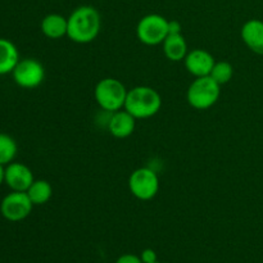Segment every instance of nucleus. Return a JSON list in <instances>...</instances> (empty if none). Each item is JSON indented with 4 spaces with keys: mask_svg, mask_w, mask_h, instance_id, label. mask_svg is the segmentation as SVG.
I'll return each instance as SVG.
<instances>
[{
    "mask_svg": "<svg viewBox=\"0 0 263 263\" xmlns=\"http://www.w3.org/2000/svg\"><path fill=\"white\" fill-rule=\"evenodd\" d=\"M154 263H161V262H158V261H157V262H154Z\"/></svg>",
    "mask_w": 263,
    "mask_h": 263,
    "instance_id": "nucleus-23",
    "label": "nucleus"
},
{
    "mask_svg": "<svg viewBox=\"0 0 263 263\" xmlns=\"http://www.w3.org/2000/svg\"><path fill=\"white\" fill-rule=\"evenodd\" d=\"M5 182V166L0 164V185Z\"/></svg>",
    "mask_w": 263,
    "mask_h": 263,
    "instance_id": "nucleus-22",
    "label": "nucleus"
},
{
    "mask_svg": "<svg viewBox=\"0 0 263 263\" xmlns=\"http://www.w3.org/2000/svg\"><path fill=\"white\" fill-rule=\"evenodd\" d=\"M33 203L26 192H12L3 198L0 203V213L10 222H20L27 218L32 212Z\"/></svg>",
    "mask_w": 263,
    "mask_h": 263,
    "instance_id": "nucleus-8",
    "label": "nucleus"
},
{
    "mask_svg": "<svg viewBox=\"0 0 263 263\" xmlns=\"http://www.w3.org/2000/svg\"><path fill=\"white\" fill-rule=\"evenodd\" d=\"M128 90L117 79L105 77L97 84L94 89V97L98 105L105 112H117L123 109Z\"/></svg>",
    "mask_w": 263,
    "mask_h": 263,
    "instance_id": "nucleus-3",
    "label": "nucleus"
},
{
    "mask_svg": "<svg viewBox=\"0 0 263 263\" xmlns=\"http://www.w3.org/2000/svg\"><path fill=\"white\" fill-rule=\"evenodd\" d=\"M210 76L217 82L218 85H226L231 81L234 76V67L231 66V63L225 61L216 62L215 66H213L212 71H211Z\"/></svg>",
    "mask_w": 263,
    "mask_h": 263,
    "instance_id": "nucleus-18",
    "label": "nucleus"
},
{
    "mask_svg": "<svg viewBox=\"0 0 263 263\" xmlns=\"http://www.w3.org/2000/svg\"><path fill=\"white\" fill-rule=\"evenodd\" d=\"M116 263H143L140 256H136V254H122L121 257H118Z\"/></svg>",
    "mask_w": 263,
    "mask_h": 263,
    "instance_id": "nucleus-20",
    "label": "nucleus"
},
{
    "mask_svg": "<svg viewBox=\"0 0 263 263\" xmlns=\"http://www.w3.org/2000/svg\"><path fill=\"white\" fill-rule=\"evenodd\" d=\"M181 25L177 21H170L168 22V35H176L181 33Z\"/></svg>",
    "mask_w": 263,
    "mask_h": 263,
    "instance_id": "nucleus-21",
    "label": "nucleus"
},
{
    "mask_svg": "<svg viewBox=\"0 0 263 263\" xmlns=\"http://www.w3.org/2000/svg\"><path fill=\"white\" fill-rule=\"evenodd\" d=\"M26 193L33 205H43L50 200L53 195V187L46 180H35Z\"/></svg>",
    "mask_w": 263,
    "mask_h": 263,
    "instance_id": "nucleus-16",
    "label": "nucleus"
},
{
    "mask_svg": "<svg viewBox=\"0 0 263 263\" xmlns=\"http://www.w3.org/2000/svg\"><path fill=\"white\" fill-rule=\"evenodd\" d=\"M140 258L143 263H154L157 262V253L151 248H146L141 252Z\"/></svg>",
    "mask_w": 263,
    "mask_h": 263,
    "instance_id": "nucleus-19",
    "label": "nucleus"
},
{
    "mask_svg": "<svg viewBox=\"0 0 263 263\" xmlns=\"http://www.w3.org/2000/svg\"><path fill=\"white\" fill-rule=\"evenodd\" d=\"M20 62V53L14 44L8 39L0 37V76L12 73Z\"/></svg>",
    "mask_w": 263,
    "mask_h": 263,
    "instance_id": "nucleus-15",
    "label": "nucleus"
},
{
    "mask_svg": "<svg viewBox=\"0 0 263 263\" xmlns=\"http://www.w3.org/2000/svg\"><path fill=\"white\" fill-rule=\"evenodd\" d=\"M184 63L187 72L197 79V77L210 76L216 61L210 51L204 49H193L187 51Z\"/></svg>",
    "mask_w": 263,
    "mask_h": 263,
    "instance_id": "nucleus-10",
    "label": "nucleus"
},
{
    "mask_svg": "<svg viewBox=\"0 0 263 263\" xmlns=\"http://www.w3.org/2000/svg\"><path fill=\"white\" fill-rule=\"evenodd\" d=\"M220 94L221 85H218L212 77H197L187 89L186 99L190 107L194 109L205 110L217 103Z\"/></svg>",
    "mask_w": 263,
    "mask_h": 263,
    "instance_id": "nucleus-4",
    "label": "nucleus"
},
{
    "mask_svg": "<svg viewBox=\"0 0 263 263\" xmlns=\"http://www.w3.org/2000/svg\"><path fill=\"white\" fill-rule=\"evenodd\" d=\"M15 84L23 89H35L43 84L45 79L44 66L35 58L20 59L12 72Z\"/></svg>",
    "mask_w": 263,
    "mask_h": 263,
    "instance_id": "nucleus-7",
    "label": "nucleus"
},
{
    "mask_svg": "<svg viewBox=\"0 0 263 263\" xmlns=\"http://www.w3.org/2000/svg\"><path fill=\"white\" fill-rule=\"evenodd\" d=\"M162 98L156 89L151 86H135L128 90L123 109L133 115L136 120H146L161 110Z\"/></svg>",
    "mask_w": 263,
    "mask_h": 263,
    "instance_id": "nucleus-2",
    "label": "nucleus"
},
{
    "mask_svg": "<svg viewBox=\"0 0 263 263\" xmlns=\"http://www.w3.org/2000/svg\"><path fill=\"white\" fill-rule=\"evenodd\" d=\"M168 22L166 17L157 13L144 15L136 26V36L140 43L148 46L163 44L168 36Z\"/></svg>",
    "mask_w": 263,
    "mask_h": 263,
    "instance_id": "nucleus-5",
    "label": "nucleus"
},
{
    "mask_svg": "<svg viewBox=\"0 0 263 263\" xmlns=\"http://www.w3.org/2000/svg\"><path fill=\"white\" fill-rule=\"evenodd\" d=\"M35 181L30 167L20 162H12L5 167V184L12 192H27Z\"/></svg>",
    "mask_w": 263,
    "mask_h": 263,
    "instance_id": "nucleus-9",
    "label": "nucleus"
},
{
    "mask_svg": "<svg viewBox=\"0 0 263 263\" xmlns=\"http://www.w3.org/2000/svg\"><path fill=\"white\" fill-rule=\"evenodd\" d=\"M243 43L253 53L263 55V21L249 20L243 25L240 31Z\"/></svg>",
    "mask_w": 263,
    "mask_h": 263,
    "instance_id": "nucleus-12",
    "label": "nucleus"
},
{
    "mask_svg": "<svg viewBox=\"0 0 263 263\" xmlns=\"http://www.w3.org/2000/svg\"><path fill=\"white\" fill-rule=\"evenodd\" d=\"M163 53L166 58L171 62L184 61L187 54V44L182 33L168 35L163 41Z\"/></svg>",
    "mask_w": 263,
    "mask_h": 263,
    "instance_id": "nucleus-14",
    "label": "nucleus"
},
{
    "mask_svg": "<svg viewBox=\"0 0 263 263\" xmlns=\"http://www.w3.org/2000/svg\"><path fill=\"white\" fill-rule=\"evenodd\" d=\"M40 30L44 36L51 40H58L68 32V20L58 13L45 15L40 23Z\"/></svg>",
    "mask_w": 263,
    "mask_h": 263,
    "instance_id": "nucleus-13",
    "label": "nucleus"
},
{
    "mask_svg": "<svg viewBox=\"0 0 263 263\" xmlns=\"http://www.w3.org/2000/svg\"><path fill=\"white\" fill-rule=\"evenodd\" d=\"M130 193L139 200H151L158 194L159 177L149 167H140L135 170L128 177Z\"/></svg>",
    "mask_w": 263,
    "mask_h": 263,
    "instance_id": "nucleus-6",
    "label": "nucleus"
},
{
    "mask_svg": "<svg viewBox=\"0 0 263 263\" xmlns=\"http://www.w3.org/2000/svg\"><path fill=\"white\" fill-rule=\"evenodd\" d=\"M107 126L110 135L117 139H126L135 131L136 118L126 109H121L110 113Z\"/></svg>",
    "mask_w": 263,
    "mask_h": 263,
    "instance_id": "nucleus-11",
    "label": "nucleus"
},
{
    "mask_svg": "<svg viewBox=\"0 0 263 263\" xmlns=\"http://www.w3.org/2000/svg\"><path fill=\"white\" fill-rule=\"evenodd\" d=\"M18 146L14 139L8 134L0 133V164L7 166L14 161Z\"/></svg>",
    "mask_w": 263,
    "mask_h": 263,
    "instance_id": "nucleus-17",
    "label": "nucleus"
},
{
    "mask_svg": "<svg viewBox=\"0 0 263 263\" xmlns=\"http://www.w3.org/2000/svg\"><path fill=\"white\" fill-rule=\"evenodd\" d=\"M67 36L73 43L89 44L94 41L102 30V17L97 8L81 5L69 14Z\"/></svg>",
    "mask_w": 263,
    "mask_h": 263,
    "instance_id": "nucleus-1",
    "label": "nucleus"
}]
</instances>
